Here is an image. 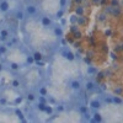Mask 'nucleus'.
<instances>
[{"label": "nucleus", "mask_w": 123, "mask_h": 123, "mask_svg": "<svg viewBox=\"0 0 123 123\" xmlns=\"http://www.w3.org/2000/svg\"><path fill=\"white\" fill-rule=\"evenodd\" d=\"M25 12L30 17H35L38 14V9H37V6L35 4H27L25 6Z\"/></svg>", "instance_id": "obj_1"}, {"label": "nucleus", "mask_w": 123, "mask_h": 123, "mask_svg": "<svg viewBox=\"0 0 123 123\" xmlns=\"http://www.w3.org/2000/svg\"><path fill=\"white\" fill-rule=\"evenodd\" d=\"M41 25H42L43 27H52L53 26L52 17H49L47 15H43L42 17H41Z\"/></svg>", "instance_id": "obj_2"}, {"label": "nucleus", "mask_w": 123, "mask_h": 123, "mask_svg": "<svg viewBox=\"0 0 123 123\" xmlns=\"http://www.w3.org/2000/svg\"><path fill=\"white\" fill-rule=\"evenodd\" d=\"M14 17L17 20V21H25V18H26V12H25V10L22 9H17L15 14H14Z\"/></svg>", "instance_id": "obj_3"}, {"label": "nucleus", "mask_w": 123, "mask_h": 123, "mask_svg": "<svg viewBox=\"0 0 123 123\" xmlns=\"http://www.w3.org/2000/svg\"><path fill=\"white\" fill-rule=\"evenodd\" d=\"M10 10V3L7 0H0V12L6 14Z\"/></svg>", "instance_id": "obj_4"}, {"label": "nucleus", "mask_w": 123, "mask_h": 123, "mask_svg": "<svg viewBox=\"0 0 123 123\" xmlns=\"http://www.w3.org/2000/svg\"><path fill=\"white\" fill-rule=\"evenodd\" d=\"M9 38H10V31L6 30V28H1V30H0V41L5 43Z\"/></svg>", "instance_id": "obj_5"}, {"label": "nucleus", "mask_w": 123, "mask_h": 123, "mask_svg": "<svg viewBox=\"0 0 123 123\" xmlns=\"http://www.w3.org/2000/svg\"><path fill=\"white\" fill-rule=\"evenodd\" d=\"M74 11H75V15H76V16H84V14H85V6H84L83 4L76 5Z\"/></svg>", "instance_id": "obj_6"}, {"label": "nucleus", "mask_w": 123, "mask_h": 123, "mask_svg": "<svg viewBox=\"0 0 123 123\" xmlns=\"http://www.w3.org/2000/svg\"><path fill=\"white\" fill-rule=\"evenodd\" d=\"M70 87L73 89V90H75V91H79L81 89V83H80L79 80H73L70 83Z\"/></svg>", "instance_id": "obj_7"}, {"label": "nucleus", "mask_w": 123, "mask_h": 123, "mask_svg": "<svg viewBox=\"0 0 123 123\" xmlns=\"http://www.w3.org/2000/svg\"><path fill=\"white\" fill-rule=\"evenodd\" d=\"M113 17H119L122 15V7L121 6H116L113 7V10H112V14H111Z\"/></svg>", "instance_id": "obj_8"}, {"label": "nucleus", "mask_w": 123, "mask_h": 123, "mask_svg": "<svg viewBox=\"0 0 123 123\" xmlns=\"http://www.w3.org/2000/svg\"><path fill=\"white\" fill-rule=\"evenodd\" d=\"M53 32L57 37H62L63 36V28H62L60 26H54L53 27Z\"/></svg>", "instance_id": "obj_9"}, {"label": "nucleus", "mask_w": 123, "mask_h": 123, "mask_svg": "<svg viewBox=\"0 0 123 123\" xmlns=\"http://www.w3.org/2000/svg\"><path fill=\"white\" fill-rule=\"evenodd\" d=\"M85 89H86V91H94L95 90L94 81H86L85 83Z\"/></svg>", "instance_id": "obj_10"}, {"label": "nucleus", "mask_w": 123, "mask_h": 123, "mask_svg": "<svg viewBox=\"0 0 123 123\" xmlns=\"http://www.w3.org/2000/svg\"><path fill=\"white\" fill-rule=\"evenodd\" d=\"M86 24V18L84 16H78L76 17V25L78 26H84Z\"/></svg>", "instance_id": "obj_11"}, {"label": "nucleus", "mask_w": 123, "mask_h": 123, "mask_svg": "<svg viewBox=\"0 0 123 123\" xmlns=\"http://www.w3.org/2000/svg\"><path fill=\"white\" fill-rule=\"evenodd\" d=\"M92 122H102V116L98 113V112H95L94 115H92Z\"/></svg>", "instance_id": "obj_12"}, {"label": "nucleus", "mask_w": 123, "mask_h": 123, "mask_svg": "<svg viewBox=\"0 0 123 123\" xmlns=\"http://www.w3.org/2000/svg\"><path fill=\"white\" fill-rule=\"evenodd\" d=\"M90 106H91L92 108L97 110V108L101 107V102H100L98 100H94V101H91V102H90Z\"/></svg>", "instance_id": "obj_13"}, {"label": "nucleus", "mask_w": 123, "mask_h": 123, "mask_svg": "<svg viewBox=\"0 0 123 123\" xmlns=\"http://www.w3.org/2000/svg\"><path fill=\"white\" fill-rule=\"evenodd\" d=\"M64 57H65V59H68L69 62H73L74 59H75V55H74V53H71V52H65L64 53Z\"/></svg>", "instance_id": "obj_14"}, {"label": "nucleus", "mask_w": 123, "mask_h": 123, "mask_svg": "<svg viewBox=\"0 0 123 123\" xmlns=\"http://www.w3.org/2000/svg\"><path fill=\"white\" fill-rule=\"evenodd\" d=\"M26 98H27V101H28V102H33V101H36L37 96L33 94V92H28V94L26 95Z\"/></svg>", "instance_id": "obj_15"}, {"label": "nucleus", "mask_w": 123, "mask_h": 123, "mask_svg": "<svg viewBox=\"0 0 123 123\" xmlns=\"http://www.w3.org/2000/svg\"><path fill=\"white\" fill-rule=\"evenodd\" d=\"M32 55L35 58V62H41V60L43 59V55H42V53H41V52H35Z\"/></svg>", "instance_id": "obj_16"}, {"label": "nucleus", "mask_w": 123, "mask_h": 123, "mask_svg": "<svg viewBox=\"0 0 123 123\" xmlns=\"http://www.w3.org/2000/svg\"><path fill=\"white\" fill-rule=\"evenodd\" d=\"M112 102L116 105H121L122 104V98L119 97V95H115L113 97H112Z\"/></svg>", "instance_id": "obj_17"}, {"label": "nucleus", "mask_w": 123, "mask_h": 123, "mask_svg": "<svg viewBox=\"0 0 123 123\" xmlns=\"http://www.w3.org/2000/svg\"><path fill=\"white\" fill-rule=\"evenodd\" d=\"M73 38L74 39H81L83 38V33H81L79 30H76L75 32H73Z\"/></svg>", "instance_id": "obj_18"}, {"label": "nucleus", "mask_w": 123, "mask_h": 123, "mask_svg": "<svg viewBox=\"0 0 123 123\" xmlns=\"http://www.w3.org/2000/svg\"><path fill=\"white\" fill-rule=\"evenodd\" d=\"M7 49H9V48L5 46V43H4V44H0V55H4V54H6Z\"/></svg>", "instance_id": "obj_19"}, {"label": "nucleus", "mask_w": 123, "mask_h": 123, "mask_svg": "<svg viewBox=\"0 0 123 123\" xmlns=\"http://www.w3.org/2000/svg\"><path fill=\"white\" fill-rule=\"evenodd\" d=\"M20 85H21V83H20V80H17V79H14V80L11 81V86H12L14 89L20 87Z\"/></svg>", "instance_id": "obj_20"}, {"label": "nucleus", "mask_w": 123, "mask_h": 123, "mask_svg": "<svg viewBox=\"0 0 123 123\" xmlns=\"http://www.w3.org/2000/svg\"><path fill=\"white\" fill-rule=\"evenodd\" d=\"M46 105H47V104H43V102H38V104H37V110L41 111V112H44Z\"/></svg>", "instance_id": "obj_21"}, {"label": "nucleus", "mask_w": 123, "mask_h": 123, "mask_svg": "<svg viewBox=\"0 0 123 123\" xmlns=\"http://www.w3.org/2000/svg\"><path fill=\"white\" fill-rule=\"evenodd\" d=\"M106 17H107V15L105 14V12H101L98 16H97V20L100 22H104V21H106Z\"/></svg>", "instance_id": "obj_22"}, {"label": "nucleus", "mask_w": 123, "mask_h": 123, "mask_svg": "<svg viewBox=\"0 0 123 123\" xmlns=\"http://www.w3.org/2000/svg\"><path fill=\"white\" fill-rule=\"evenodd\" d=\"M112 10H113V7H112L111 5H106V6H105V9H104V12H105L106 15H107V14H110V15H111V14H112Z\"/></svg>", "instance_id": "obj_23"}, {"label": "nucleus", "mask_w": 123, "mask_h": 123, "mask_svg": "<svg viewBox=\"0 0 123 123\" xmlns=\"http://www.w3.org/2000/svg\"><path fill=\"white\" fill-rule=\"evenodd\" d=\"M38 94H39V95H42V96H47V94H48V92H47V89L43 87V86H42V87H39V89H38Z\"/></svg>", "instance_id": "obj_24"}, {"label": "nucleus", "mask_w": 123, "mask_h": 123, "mask_svg": "<svg viewBox=\"0 0 123 123\" xmlns=\"http://www.w3.org/2000/svg\"><path fill=\"white\" fill-rule=\"evenodd\" d=\"M44 113H47V115H52V113H53V107H52V106H48V105H46Z\"/></svg>", "instance_id": "obj_25"}, {"label": "nucleus", "mask_w": 123, "mask_h": 123, "mask_svg": "<svg viewBox=\"0 0 123 123\" xmlns=\"http://www.w3.org/2000/svg\"><path fill=\"white\" fill-rule=\"evenodd\" d=\"M119 0H110V5L112 7H116V6H119Z\"/></svg>", "instance_id": "obj_26"}, {"label": "nucleus", "mask_w": 123, "mask_h": 123, "mask_svg": "<svg viewBox=\"0 0 123 123\" xmlns=\"http://www.w3.org/2000/svg\"><path fill=\"white\" fill-rule=\"evenodd\" d=\"M63 15H64V9H60V10H58V11H57V14H55V17H58V18H62V17H63Z\"/></svg>", "instance_id": "obj_27"}, {"label": "nucleus", "mask_w": 123, "mask_h": 123, "mask_svg": "<svg viewBox=\"0 0 123 123\" xmlns=\"http://www.w3.org/2000/svg\"><path fill=\"white\" fill-rule=\"evenodd\" d=\"M26 62L28 64H33V63H36L35 62V58H33V55H28L27 58H26Z\"/></svg>", "instance_id": "obj_28"}, {"label": "nucleus", "mask_w": 123, "mask_h": 123, "mask_svg": "<svg viewBox=\"0 0 123 123\" xmlns=\"http://www.w3.org/2000/svg\"><path fill=\"white\" fill-rule=\"evenodd\" d=\"M68 4V0H59V7L60 9H64Z\"/></svg>", "instance_id": "obj_29"}, {"label": "nucleus", "mask_w": 123, "mask_h": 123, "mask_svg": "<svg viewBox=\"0 0 123 123\" xmlns=\"http://www.w3.org/2000/svg\"><path fill=\"white\" fill-rule=\"evenodd\" d=\"M16 112V115H17V117L21 119V121H25V118H24V113H22V111H20V110H16L15 111Z\"/></svg>", "instance_id": "obj_30"}, {"label": "nucleus", "mask_w": 123, "mask_h": 123, "mask_svg": "<svg viewBox=\"0 0 123 123\" xmlns=\"http://www.w3.org/2000/svg\"><path fill=\"white\" fill-rule=\"evenodd\" d=\"M104 78H105V73H104V71H100V73L96 74V79L97 80H102Z\"/></svg>", "instance_id": "obj_31"}, {"label": "nucleus", "mask_w": 123, "mask_h": 123, "mask_svg": "<svg viewBox=\"0 0 123 123\" xmlns=\"http://www.w3.org/2000/svg\"><path fill=\"white\" fill-rule=\"evenodd\" d=\"M22 101H24V96H17V97H16V100H15V105L21 104Z\"/></svg>", "instance_id": "obj_32"}, {"label": "nucleus", "mask_w": 123, "mask_h": 123, "mask_svg": "<svg viewBox=\"0 0 123 123\" xmlns=\"http://www.w3.org/2000/svg\"><path fill=\"white\" fill-rule=\"evenodd\" d=\"M87 111H89V110H87V107H86V106H81V107L79 108V112H81V113H84V115H85V113H87Z\"/></svg>", "instance_id": "obj_33"}, {"label": "nucleus", "mask_w": 123, "mask_h": 123, "mask_svg": "<svg viewBox=\"0 0 123 123\" xmlns=\"http://www.w3.org/2000/svg\"><path fill=\"white\" fill-rule=\"evenodd\" d=\"M10 68H11L12 70H17L20 68V65L17 63H10Z\"/></svg>", "instance_id": "obj_34"}, {"label": "nucleus", "mask_w": 123, "mask_h": 123, "mask_svg": "<svg viewBox=\"0 0 123 123\" xmlns=\"http://www.w3.org/2000/svg\"><path fill=\"white\" fill-rule=\"evenodd\" d=\"M87 73H89V74H95V73H96V69H95L94 67L90 65V67L87 68Z\"/></svg>", "instance_id": "obj_35"}, {"label": "nucleus", "mask_w": 123, "mask_h": 123, "mask_svg": "<svg viewBox=\"0 0 123 123\" xmlns=\"http://www.w3.org/2000/svg\"><path fill=\"white\" fill-rule=\"evenodd\" d=\"M76 30H79V28H78V25H74V24H73V25L70 26V32H71V33L75 32Z\"/></svg>", "instance_id": "obj_36"}, {"label": "nucleus", "mask_w": 123, "mask_h": 123, "mask_svg": "<svg viewBox=\"0 0 123 123\" xmlns=\"http://www.w3.org/2000/svg\"><path fill=\"white\" fill-rule=\"evenodd\" d=\"M38 102H43V104H46V96H42V95H39L38 96Z\"/></svg>", "instance_id": "obj_37"}, {"label": "nucleus", "mask_w": 123, "mask_h": 123, "mask_svg": "<svg viewBox=\"0 0 123 123\" xmlns=\"http://www.w3.org/2000/svg\"><path fill=\"white\" fill-rule=\"evenodd\" d=\"M0 105H1V106L6 105V98L5 97H0Z\"/></svg>", "instance_id": "obj_38"}, {"label": "nucleus", "mask_w": 123, "mask_h": 123, "mask_svg": "<svg viewBox=\"0 0 123 123\" xmlns=\"http://www.w3.org/2000/svg\"><path fill=\"white\" fill-rule=\"evenodd\" d=\"M115 94L116 95H122V89L121 87H116L115 89Z\"/></svg>", "instance_id": "obj_39"}, {"label": "nucleus", "mask_w": 123, "mask_h": 123, "mask_svg": "<svg viewBox=\"0 0 123 123\" xmlns=\"http://www.w3.org/2000/svg\"><path fill=\"white\" fill-rule=\"evenodd\" d=\"M84 60H85V63H86V64H89V65L91 64V58H90V57H85Z\"/></svg>", "instance_id": "obj_40"}, {"label": "nucleus", "mask_w": 123, "mask_h": 123, "mask_svg": "<svg viewBox=\"0 0 123 123\" xmlns=\"http://www.w3.org/2000/svg\"><path fill=\"white\" fill-rule=\"evenodd\" d=\"M102 49H104L105 53H108V47H107V44H104V46H102Z\"/></svg>", "instance_id": "obj_41"}, {"label": "nucleus", "mask_w": 123, "mask_h": 123, "mask_svg": "<svg viewBox=\"0 0 123 123\" xmlns=\"http://www.w3.org/2000/svg\"><path fill=\"white\" fill-rule=\"evenodd\" d=\"M84 3V0H74V4L75 5H80V4H83Z\"/></svg>", "instance_id": "obj_42"}, {"label": "nucleus", "mask_w": 123, "mask_h": 123, "mask_svg": "<svg viewBox=\"0 0 123 123\" xmlns=\"http://www.w3.org/2000/svg\"><path fill=\"white\" fill-rule=\"evenodd\" d=\"M115 50H116V52H122V49H121V44H118V46H116V48H115Z\"/></svg>", "instance_id": "obj_43"}, {"label": "nucleus", "mask_w": 123, "mask_h": 123, "mask_svg": "<svg viewBox=\"0 0 123 123\" xmlns=\"http://www.w3.org/2000/svg\"><path fill=\"white\" fill-rule=\"evenodd\" d=\"M57 110H58V112H63L64 111V106H58Z\"/></svg>", "instance_id": "obj_44"}, {"label": "nucleus", "mask_w": 123, "mask_h": 123, "mask_svg": "<svg viewBox=\"0 0 123 123\" xmlns=\"http://www.w3.org/2000/svg\"><path fill=\"white\" fill-rule=\"evenodd\" d=\"M92 4L94 5H100V0H92Z\"/></svg>", "instance_id": "obj_45"}, {"label": "nucleus", "mask_w": 123, "mask_h": 123, "mask_svg": "<svg viewBox=\"0 0 123 123\" xmlns=\"http://www.w3.org/2000/svg\"><path fill=\"white\" fill-rule=\"evenodd\" d=\"M107 3V0H100V5H105Z\"/></svg>", "instance_id": "obj_46"}, {"label": "nucleus", "mask_w": 123, "mask_h": 123, "mask_svg": "<svg viewBox=\"0 0 123 123\" xmlns=\"http://www.w3.org/2000/svg\"><path fill=\"white\" fill-rule=\"evenodd\" d=\"M3 69H4V65H3L1 63H0V73H1V71H3Z\"/></svg>", "instance_id": "obj_47"}, {"label": "nucleus", "mask_w": 123, "mask_h": 123, "mask_svg": "<svg viewBox=\"0 0 123 123\" xmlns=\"http://www.w3.org/2000/svg\"><path fill=\"white\" fill-rule=\"evenodd\" d=\"M106 35L107 36H111V31H106Z\"/></svg>", "instance_id": "obj_48"}, {"label": "nucleus", "mask_w": 123, "mask_h": 123, "mask_svg": "<svg viewBox=\"0 0 123 123\" xmlns=\"http://www.w3.org/2000/svg\"><path fill=\"white\" fill-rule=\"evenodd\" d=\"M121 49H122V52H123V43L121 44Z\"/></svg>", "instance_id": "obj_49"}, {"label": "nucleus", "mask_w": 123, "mask_h": 123, "mask_svg": "<svg viewBox=\"0 0 123 123\" xmlns=\"http://www.w3.org/2000/svg\"><path fill=\"white\" fill-rule=\"evenodd\" d=\"M84 1H87V0H84Z\"/></svg>", "instance_id": "obj_50"}, {"label": "nucleus", "mask_w": 123, "mask_h": 123, "mask_svg": "<svg viewBox=\"0 0 123 123\" xmlns=\"http://www.w3.org/2000/svg\"><path fill=\"white\" fill-rule=\"evenodd\" d=\"M0 44H1V43H0Z\"/></svg>", "instance_id": "obj_51"}]
</instances>
